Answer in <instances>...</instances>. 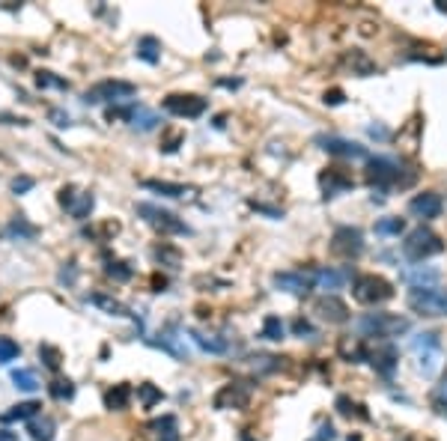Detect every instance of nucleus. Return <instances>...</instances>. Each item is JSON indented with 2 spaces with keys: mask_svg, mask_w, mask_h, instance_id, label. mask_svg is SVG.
Wrapping results in <instances>:
<instances>
[{
  "mask_svg": "<svg viewBox=\"0 0 447 441\" xmlns=\"http://www.w3.org/2000/svg\"><path fill=\"white\" fill-rule=\"evenodd\" d=\"M51 123L57 128H69V126H72V116H69L66 110H51Z\"/></svg>",
  "mask_w": 447,
  "mask_h": 441,
  "instance_id": "nucleus-49",
  "label": "nucleus"
},
{
  "mask_svg": "<svg viewBox=\"0 0 447 441\" xmlns=\"http://www.w3.org/2000/svg\"><path fill=\"white\" fill-rule=\"evenodd\" d=\"M30 188H33V179H30V176H15L12 179V191L15 194H27Z\"/></svg>",
  "mask_w": 447,
  "mask_h": 441,
  "instance_id": "nucleus-47",
  "label": "nucleus"
},
{
  "mask_svg": "<svg viewBox=\"0 0 447 441\" xmlns=\"http://www.w3.org/2000/svg\"><path fill=\"white\" fill-rule=\"evenodd\" d=\"M337 412H340L343 417H361V420H367V417H370V415H367L364 412V406L361 403H355V399L352 397H337Z\"/></svg>",
  "mask_w": 447,
  "mask_h": 441,
  "instance_id": "nucleus-33",
  "label": "nucleus"
},
{
  "mask_svg": "<svg viewBox=\"0 0 447 441\" xmlns=\"http://www.w3.org/2000/svg\"><path fill=\"white\" fill-rule=\"evenodd\" d=\"M137 399H141V406H143V408H152L155 403H161L164 394H161V388H155V385L143 382V385H137Z\"/></svg>",
  "mask_w": 447,
  "mask_h": 441,
  "instance_id": "nucleus-35",
  "label": "nucleus"
},
{
  "mask_svg": "<svg viewBox=\"0 0 447 441\" xmlns=\"http://www.w3.org/2000/svg\"><path fill=\"white\" fill-rule=\"evenodd\" d=\"M292 334L301 337V340H313V337H316V328H313L310 319L298 316V319H292Z\"/></svg>",
  "mask_w": 447,
  "mask_h": 441,
  "instance_id": "nucleus-42",
  "label": "nucleus"
},
{
  "mask_svg": "<svg viewBox=\"0 0 447 441\" xmlns=\"http://www.w3.org/2000/svg\"><path fill=\"white\" fill-rule=\"evenodd\" d=\"M158 123H161V119H158V114H152V110H146L141 105L134 107V114H132V126L134 128H141V132H152Z\"/></svg>",
  "mask_w": 447,
  "mask_h": 441,
  "instance_id": "nucleus-31",
  "label": "nucleus"
},
{
  "mask_svg": "<svg viewBox=\"0 0 447 441\" xmlns=\"http://www.w3.org/2000/svg\"><path fill=\"white\" fill-rule=\"evenodd\" d=\"M218 84L227 87V89H238V87H242V78H236V81H218Z\"/></svg>",
  "mask_w": 447,
  "mask_h": 441,
  "instance_id": "nucleus-54",
  "label": "nucleus"
},
{
  "mask_svg": "<svg viewBox=\"0 0 447 441\" xmlns=\"http://www.w3.org/2000/svg\"><path fill=\"white\" fill-rule=\"evenodd\" d=\"M254 209H256V212H263V215H268V218H274V220H281L283 218V209H274V206H265V203H256V200H254V203H251Z\"/></svg>",
  "mask_w": 447,
  "mask_h": 441,
  "instance_id": "nucleus-48",
  "label": "nucleus"
},
{
  "mask_svg": "<svg viewBox=\"0 0 447 441\" xmlns=\"http://www.w3.org/2000/svg\"><path fill=\"white\" fill-rule=\"evenodd\" d=\"M18 352H21V349H18V343H15L12 337H0V364H9V361H15Z\"/></svg>",
  "mask_w": 447,
  "mask_h": 441,
  "instance_id": "nucleus-41",
  "label": "nucleus"
},
{
  "mask_svg": "<svg viewBox=\"0 0 447 441\" xmlns=\"http://www.w3.org/2000/svg\"><path fill=\"white\" fill-rule=\"evenodd\" d=\"M409 328H412V322L405 316L385 313V310H379V313H364L361 319H355L358 337H376V340H382V343H387L391 337L405 334Z\"/></svg>",
  "mask_w": 447,
  "mask_h": 441,
  "instance_id": "nucleus-2",
  "label": "nucleus"
},
{
  "mask_svg": "<svg viewBox=\"0 0 447 441\" xmlns=\"http://www.w3.org/2000/svg\"><path fill=\"white\" fill-rule=\"evenodd\" d=\"M152 286H155V293H164L167 280H164V277H155V280H152Z\"/></svg>",
  "mask_w": 447,
  "mask_h": 441,
  "instance_id": "nucleus-55",
  "label": "nucleus"
},
{
  "mask_svg": "<svg viewBox=\"0 0 447 441\" xmlns=\"http://www.w3.org/2000/svg\"><path fill=\"white\" fill-rule=\"evenodd\" d=\"M0 441H18L15 433H6V429H0Z\"/></svg>",
  "mask_w": 447,
  "mask_h": 441,
  "instance_id": "nucleus-56",
  "label": "nucleus"
},
{
  "mask_svg": "<svg viewBox=\"0 0 447 441\" xmlns=\"http://www.w3.org/2000/svg\"><path fill=\"white\" fill-rule=\"evenodd\" d=\"M310 275H313L316 289H325L328 295H334L337 289H343V284L349 280V272H346V268H331V266H316V268H310Z\"/></svg>",
  "mask_w": 447,
  "mask_h": 441,
  "instance_id": "nucleus-14",
  "label": "nucleus"
},
{
  "mask_svg": "<svg viewBox=\"0 0 447 441\" xmlns=\"http://www.w3.org/2000/svg\"><path fill=\"white\" fill-rule=\"evenodd\" d=\"M367 182L373 191L387 194L394 188H409L414 182V173H405V164L387 155H376L367 162Z\"/></svg>",
  "mask_w": 447,
  "mask_h": 441,
  "instance_id": "nucleus-1",
  "label": "nucleus"
},
{
  "mask_svg": "<svg viewBox=\"0 0 447 441\" xmlns=\"http://www.w3.org/2000/svg\"><path fill=\"white\" fill-rule=\"evenodd\" d=\"M206 107L209 102L200 96H194V93H173V96H167L164 98V110L167 114H173V116H185V119H197V116H203L206 114Z\"/></svg>",
  "mask_w": 447,
  "mask_h": 441,
  "instance_id": "nucleus-10",
  "label": "nucleus"
},
{
  "mask_svg": "<svg viewBox=\"0 0 447 441\" xmlns=\"http://www.w3.org/2000/svg\"><path fill=\"white\" fill-rule=\"evenodd\" d=\"M36 87L39 89H69V81H63V78H57L54 72H36Z\"/></svg>",
  "mask_w": 447,
  "mask_h": 441,
  "instance_id": "nucleus-38",
  "label": "nucleus"
},
{
  "mask_svg": "<svg viewBox=\"0 0 447 441\" xmlns=\"http://www.w3.org/2000/svg\"><path fill=\"white\" fill-rule=\"evenodd\" d=\"M12 385L18 390H27V394H33V390L39 388V379L33 370H12Z\"/></svg>",
  "mask_w": 447,
  "mask_h": 441,
  "instance_id": "nucleus-34",
  "label": "nucleus"
},
{
  "mask_svg": "<svg viewBox=\"0 0 447 441\" xmlns=\"http://www.w3.org/2000/svg\"><path fill=\"white\" fill-rule=\"evenodd\" d=\"M367 135L376 137V140H387V137H391V128H385V126L376 123V126H367Z\"/></svg>",
  "mask_w": 447,
  "mask_h": 441,
  "instance_id": "nucleus-50",
  "label": "nucleus"
},
{
  "mask_svg": "<svg viewBox=\"0 0 447 441\" xmlns=\"http://www.w3.org/2000/svg\"><path fill=\"white\" fill-rule=\"evenodd\" d=\"M441 277L439 268H426V266H412L403 272V280L409 284L412 289H421V286H435V280Z\"/></svg>",
  "mask_w": 447,
  "mask_h": 441,
  "instance_id": "nucleus-20",
  "label": "nucleus"
},
{
  "mask_svg": "<svg viewBox=\"0 0 447 441\" xmlns=\"http://www.w3.org/2000/svg\"><path fill=\"white\" fill-rule=\"evenodd\" d=\"M319 185H322V197L334 200V197H340V194L349 191L355 182H352V176H346L340 167H328L325 173L319 176Z\"/></svg>",
  "mask_w": 447,
  "mask_h": 441,
  "instance_id": "nucleus-15",
  "label": "nucleus"
},
{
  "mask_svg": "<svg viewBox=\"0 0 447 441\" xmlns=\"http://www.w3.org/2000/svg\"><path fill=\"white\" fill-rule=\"evenodd\" d=\"M367 361H370L373 370H376L379 376L391 379V376L396 373V364H400V352H396V346H394V343H382V346L370 349V355H367Z\"/></svg>",
  "mask_w": 447,
  "mask_h": 441,
  "instance_id": "nucleus-12",
  "label": "nucleus"
},
{
  "mask_svg": "<svg viewBox=\"0 0 447 441\" xmlns=\"http://www.w3.org/2000/svg\"><path fill=\"white\" fill-rule=\"evenodd\" d=\"M263 337L265 340H274V343H277V340H283L286 337V325H283V319L281 316H265L263 319Z\"/></svg>",
  "mask_w": 447,
  "mask_h": 441,
  "instance_id": "nucleus-32",
  "label": "nucleus"
},
{
  "mask_svg": "<svg viewBox=\"0 0 447 441\" xmlns=\"http://www.w3.org/2000/svg\"><path fill=\"white\" fill-rule=\"evenodd\" d=\"M146 191H155L161 197H188L191 194V188L188 185H179V182H161V179H143L141 182Z\"/></svg>",
  "mask_w": 447,
  "mask_h": 441,
  "instance_id": "nucleus-24",
  "label": "nucleus"
},
{
  "mask_svg": "<svg viewBox=\"0 0 447 441\" xmlns=\"http://www.w3.org/2000/svg\"><path fill=\"white\" fill-rule=\"evenodd\" d=\"M137 215H141L152 230H158V233H164V236H188L191 233V227H188L182 218H176L173 212H167V209L155 206V203H137Z\"/></svg>",
  "mask_w": 447,
  "mask_h": 441,
  "instance_id": "nucleus-6",
  "label": "nucleus"
},
{
  "mask_svg": "<svg viewBox=\"0 0 447 441\" xmlns=\"http://www.w3.org/2000/svg\"><path fill=\"white\" fill-rule=\"evenodd\" d=\"M316 438H319V441H334V438H337L334 424H328V420H325V424L319 426V433H316Z\"/></svg>",
  "mask_w": 447,
  "mask_h": 441,
  "instance_id": "nucleus-51",
  "label": "nucleus"
},
{
  "mask_svg": "<svg viewBox=\"0 0 447 441\" xmlns=\"http://www.w3.org/2000/svg\"><path fill=\"white\" fill-rule=\"evenodd\" d=\"M93 206H96V197H93V191H84L81 197L75 200L72 215H75L78 220H87V218H89V212H93Z\"/></svg>",
  "mask_w": 447,
  "mask_h": 441,
  "instance_id": "nucleus-37",
  "label": "nucleus"
},
{
  "mask_svg": "<svg viewBox=\"0 0 447 441\" xmlns=\"http://www.w3.org/2000/svg\"><path fill=\"white\" fill-rule=\"evenodd\" d=\"M48 390H51L54 399H72V397H75V385L69 382V379H54Z\"/></svg>",
  "mask_w": 447,
  "mask_h": 441,
  "instance_id": "nucleus-40",
  "label": "nucleus"
},
{
  "mask_svg": "<svg viewBox=\"0 0 447 441\" xmlns=\"http://www.w3.org/2000/svg\"><path fill=\"white\" fill-rule=\"evenodd\" d=\"M39 406L36 399H27V403H18V406H12V412H6L3 415V420L6 424H12V420H33V417H39Z\"/></svg>",
  "mask_w": 447,
  "mask_h": 441,
  "instance_id": "nucleus-28",
  "label": "nucleus"
},
{
  "mask_svg": "<svg viewBox=\"0 0 447 441\" xmlns=\"http://www.w3.org/2000/svg\"><path fill=\"white\" fill-rule=\"evenodd\" d=\"M105 275L119 280V284H125V280H132V266L123 263V259H111V263L105 266Z\"/></svg>",
  "mask_w": 447,
  "mask_h": 441,
  "instance_id": "nucleus-36",
  "label": "nucleus"
},
{
  "mask_svg": "<svg viewBox=\"0 0 447 441\" xmlns=\"http://www.w3.org/2000/svg\"><path fill=\"white\" fill-rule=\"evenodd\" d=\"M352 298L358 304L376 307L394 298V286L391 280H385L382 275H355L352 277Z\"/></svg>",
  "mask_w": 447,
  "mask_h": 441,
  "instance_id": "nucleus-4",
  "label": "nucleus"
},
{
  "mask_svg": "<svg viewBox=\"0 0 447 441\" xmlns=\"http://www.w3.org/2000/svg\"><path fill=\"white\" fill-rule=\"evenodd\" d=\"M152 257H155V263H161L167 268H179V266H182V254H179V248H173V245L152 248Z\"/></svg>",
  "mask_w": 447,
  "mask_h": 441,
  "instance_id": "nucleus-29",
  "label": "nucleus"
},
{
  "mask_svg": "<svg viewBox=\"0 0 447 441\" xmlns=\"http://www.w3.org/2000/svg\"><path fill=\"white\" fill-rule=\"evenodd\" d=\"M188 337H191L194 343H197V349H203V352H209V355H224L227 349H230V343H227L224 337L206 334V331H197V328L188 331Z\"/></svg>",
  "mask_w": 447,
  "mask_h": 441,
  "instance_id": "nucleus-19",
  "label": "nucleus"
},
{
  "mask_svg": "<svg viewBox=\"0 0 447 441\" xmlns=\"http://www.w3.org/2000/svg\"><path fill=\"white\" fill-rule=\"evenodd\" d=\"M272 284L281 289V293H290L295 298H304V295H310V289H316L313 284V275H310V268H298V272H277L272 277Z\"/></svg>",
  "mask_w": 447,
  "mask_h": 441,
  "instance_id": "nucleus-9",
  "label": "nucleus"
},
{
  "mask_svg": "<svg viewBox=\"0 0 447 441\" xmlns=\"http://www.w3.org/2000/svg\"><path fill=\"white\" fill-rule=\"evenodd\" d=\"M405 230V218L400 215H387L376 220V236H400Z\"/></svg>",
  "mask_w": 447,
  "mask_h": 441,
  "instance_id": "nucleus-30",
  "label": "nucleus"
},
{
  "mask_svg": "<svg viewBox=\"0 0 447 441\" xmlns=\"http://www.w3.org/2000/svg\"><path fill=\"white\" fill-rule=\"evenodd\" d=\"M128 403H132V388L128 385H114L105 394V406L111 408V412H123V408H128Z\"/></svg>",
  "mask_w": 447,
  "mask_h": 441,
  "instance_id": "nucleus-26",
  "label": "nucleus"
},
{
  "mask_svg": "<svg viewBox=\"0 0 447 441\" xmlns=\"http://www.w3.org/2000/svg\"><path fill=\"white\" fill-rule=\"evenodd\" d=\"M137 57H141L143 63L155 66L158 60H161V42H158L155 36H141L137 39Z\"/></svg>",
  "mask_w": 447,
  "mask_h": 441,
  "instance_id": "nucleus-25",
  "label": "nucleus"
},
{
  "mask_svg": "<svg viewBox=\"0 0 447 441\" xmlns=\"http://www.w3.org/2000/svg\"><path fill=\"white\" fill-rule=\"evenodd\" d=\"M149 433H152L158 441H176L179 438V420L173 415L155 417V420H149Z\"/></svg>",
  "mask_w": 447,
  "mask_h": 441,
  "instance_id": "nucleus-21",
  "label": "nucleus"
},
{
  "mask_svg": "<svg viewBox=\"0 0 447 441\" xmlns=\"http://www.w3.org/2000/svg\"><path fill=\"white\" fill-rule=\"evenodd\" d=\"M87 302L89 304H96L98 310H105V313H111V316H134L132 310H128L119 298H111V295H102V293H93V295H87Z\"/></svg>",
  "mask_w": 447,
  "mask_h": 441,
  "instance_id": "nucleus-23",
  "label": "nucleus"
},
{
  "mask_svg": "<svg viewBox=\"0 0 447 441\" xmlns=\"http://www.w3.org/2000/svg\"><path fill=\"white\" fill-rule=\"evenodd\" d=\"M409 212L414 218H423V220H432V218H439L444 212V200L441 194H435V191H423V194H414L409 200Z\"/></svg>",
  "mask_w": 447,
  "mask_h": 441,
  "instance_id": "nucleus-13",
  "label": "nucleus"
},
{
  "mask_svg": "<svg viewBox=\"0 0 447 441\" xmlns=\"http://www.w3.org/2000/svg\"><path fill=\"white\" fill-rule=\"evenodd\" d=\"M346 441H361V435H358V433H355V435H349V438H346Z\"/></svg>",
  "mask_w": 447,
  "mask_h": 441,
  "instance_id": "nucleus-58",
  "label": "nucleus"
},
{
  "mask_svg": "<svg viewBox=\"0 0 447 441\" xmlns=\"http://www.w3.org/2000/svg\"><path fill=\"white\" fill-rule=\"evenodd\" d=\"M435 9H439V12H447V3H444V0H439V3H435Z\"/></svg>",
  "mask_w": 447,
  "mask_h": 441,
  "instance_id": "nucleus-57",
  "label": "nucleus"
},
{
  "mask_svg": "<svg viewBox=\"0 0 447 441\" xmlns=\"http://www.w3.org/2000/svg\"><path fill=\"white\" fill-rule=\"evenodd\" d=\"M307 441H319V438H316V435H313V438H307Z\"/></svg>",
  "mask_w": 447,
  "mask_h": 441,
  "instance_id": "nucleus-59",
  "label": "nucleus"
},
{
  "mask_svg": "<svg viewBox=\"0 0 447 441\" xmlns=\"http://www.w3.org/2000/svg\"><path fill=\"white\" fill-rule=\"evenodd\" d=\"M325 105H343V93H340V89H331V93H325Z\"/></svg>",
  "mask_w": 447,
  "mask_h": 441,
  "instance_id": "nucleus-52",
  "label": "nucleus"
},
{
  "mask_svg": "<svg viewBox=\"0 0 447 441\" xmlns=\"http://www.w3.org/2000/svg\"><path fill=\"white\" fill-rule=\"evenodd\" d=\"M412 313L423 316V319H439L447 316V286H421V289H409L405 295Z\"/></svg>",
  "mask_w": 447,
  "mask_h": 441,
  "instance_id": "nucleus-3",
  "label": "nucleus"
},
{
  "mask_svg": "<svg viewBox=\"0 0 447 441\" xmlns=\"http://www.w3.org/2000/svg\"><path fill=\"white\" fill-rule=\"evenodd\" d=\"M316 146L325 149L328 155H337V158H367V162H370L367 146L355 144V140H346V137H337V135H319L316 137Z\"/></svg>",
  "mask_w": 447,
  "mask_h": 441,
  "instance_id": "nucleus-11",
  "label": "nucleus"
},
{
  "mask_svg": "<svg viewBox=\"0 0 447 441\" xmlns=\"http://www.w3.org/2000/svg\"><path fill=\"white\" fill-rule=\"evenodd\" d=\"M9 233H12V236H15V233H18V236H36V227H30L24 218H18L15 224L9 227Z\"/></svg>",
  "mask_w": 447,
  "mask_h": 441,
  "instance_id": "nucleus-45",
  "label": "nucleus"
},
{
  "mask_svg": "<svg viewBox=\"0 0 447 441\" xmlns=\"http://www.w3.org/2000/svg\"><path fill=\"white\" fill-rule=\"evenodd\" d=\"M149 343L158 346V349H164L167 355H173V358H179V361H185V358H188L185 337L179 334V328H176V325H167L164 331H158V337H155V340H149Z\"/></svg>",
  "mask_w": 447,
  "mask_h": 441,
  "instance_id": "nucleus-16",
  "label": "nucleus"
},
{
  "mask_svg": "<svg viewBox=\"0 0 447 441\" xmlns=\"http://www.w3.org/2000/svg\"><path fill=\"white\" fill-rule=\"evenodd\" d=\"M137 93V84L132 81H98L96 87H89L84 93V102L87 105H98V102H125V98H132Z\"/></svg>",
  "mask_w": 447,
  "mask_h": 441,
  "instance_id": "nucleus-7",
  "label": "nucleus"
},
{
  "mask_svg": "<svg viewBox=\"0 0 447 441\" xmlns=\"http://www.w3.org/2000/svg\"><path fill=\"white\" fill-rule=\"evenodd\" d=\"M414 355H441V334L439 331H421L412 340Z\"/></svg>",
  "mask_w": 447,
  "mask_h": 441,
  "instance_id": "nucleus-22",
  "label": "nucleus"
},
{
  "mask_svg": "<svg viewBox=\"0 0 447 441\" xmlns=\"http://www.w3.org/2000/svg\"><path fill=\"white\" fill-rule=\"evenodd\" d=\"M27 433L33 441H54V420L51 417H33L27 420Z\"/></svg>",
  "mask_w": 447,
  "mask_h": 441,
  "instance_id": "nucleus-27",
  "label": "nucleus"
},
{
  "mask_svg": "<svg viewBox=\"0 0 447 441\" xmlns=\"http://www.w3.org/2000/svg\"><path fill=\"white\" fill-rule=\"evenodd\" d=\"M444 250V242L439 233H432L430 227H414L409 236H405L403 242V257L409 259V263H423V259H430L435 254H441Z\"/></svg>",
  "mask_w": 447,
  "mask_h": 441,
  "instance_id": "nucleus-5",
  "label": "nucleus"
},
{
  "mask_svg": "<svg viewBox=\"0 0 447 441\" xmlns=\"http://www.w3.org/2000/svg\"><path fill=\"white\" fill-rule=\"evenodd\" d=\"M39 358L45 361L48 370H60V352L54 346H39Z\"/></svg>",
  "mask_w": 447,
  "mask_h": 441,
  "instance_id": "nucleus-44",
  "label": "nucleus"
},
{
  "mask_svg": "<svg viewBox=\"0 0 447 441\" xmlns=\"http://www.w3.org/2000/svg\"><path fill=\"white\" fill-rule=\"evenodd\" d=\"M60 280H69V284H72V280H75V263H69V272H66V268L60 272Z\"/></svg>",
  "mask_w": 447,
  "mask_h": 441,
  "instance_id": "nucleus-53",
  "label": "nucleus"
},
{
  "mask_svg": "<svg viewBox=\"0 0 447 441\" xmlns=\"http://www.w3.org/2000/svg\"><path fill=\"white\" fill-rule=\"evenodd\" d=\"M331 254L340 259H358L364 254V233L358 227H337L331 236Z\"/></svg>",
  "mask_w": 447,
  "mask_h": 441,
  "instance_id": "nucleus-8",
  "label": "nucleus"
},
{
  "mask_svg": "<svg viewBox=\"0 0 447 441\" xmlns=\"http://www.w3.org/2000/svg\"><path fill=\"white\" fill-rule=\"evenodd\" d=\"M251 361H254L256 370H263V373H274V370L281 367V358H274V355H256Z\"/></svg>",
  "mask_w": 447,
  "mask_h": 441,
  "instance_id": "nucleus-43",
  "label": "nucleus"
},
{
  "mask_svg": "<svg viewBox=\"0 0 447 441\" xmlns=\"http://www.w3.org/2000/svg\"><path fill=\"white\" fill-rule=\"evenodd\" d=\"M430 399H432V408H435V412H439L441 417H447V376L432 388V397H430Z\"/></svg>",
  "mask_w": 447,
  "mask_h": 441,
  "instance_id": "nucleus-39",
  "label": "nucleus"
},
{
  "mask_svg": "<svg viewBox=\"0 0 447 441\" xmlns=\"http://www.w3.org/2000/svg\"><path fill=\"white\" fill-rule=\"evenodd\" d=\"M316 313H319L325 322H331V325L349 322V307H346L337 295H325V298H319V302H316Z\"/></svg>",
  "mask_w": 447,
  "mask_h": 441,
  "instance_id": "nucleus-17",
  "label": "nucleus"
},
{
  "mask_svg": "<svg viewBox=\"0 0 447 441\" xmlns=\"http://www.w3.org/2000/svg\"><path fill=\"white\" fill-rule=\"evenodd\" d=\"M60 206H66L69 212H72V206H75V188L72 185H66V188H60Z\"/></svg>",
  "mask_w": 447,
  "mask_h": 441,
  "instance_id": "nucleus-46",
  "label": "nucleus"
},
{
  "mask_svg": "<svg viewBox=\"0 0 447 441\" xmlns=\"http://www.w3.org/2000/svg\"><path fill=\"white\" fill-rule=\"evenodd\" d=\"M247 388L242 382H230V385H224L221 390H218V397H215V408H245L247 406Z\"/></svg>",
  "mask_w": 447,
  "mask_h": 441,
  "instance_id": "nucleus-18",
  "label": "nucleus"
}]
</instances>
